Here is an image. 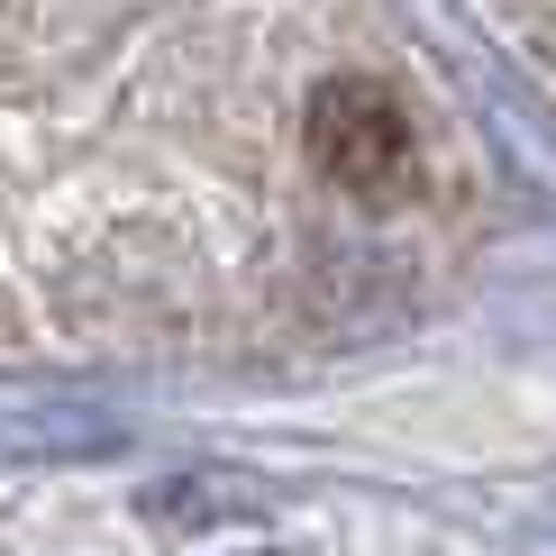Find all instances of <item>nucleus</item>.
Masks as SVG:
<instances>
[{
    "label": "nucleus",
    "mask_w": 556,
    "mask_h": 556,
    "mask_svg": "<svg viewBox=\"0 0 556 556\" xmlns=\"http://www.w3.org/2000/svg\"><path fill=\"white\" fill-rule=\"evenodd\" d=\"M256 483L238 475V493H201V475H174V483H155L147 493V511L165 520V529H201V520H228V511H256Z\"/></svg>",
    "instance_id": "f03ea898"
},
{
    "label": "nucleus",
    "mask_w": 556,
    "mask_h": 556,
    "mask_svg": "<svg viewBox=\"0 0 556 556\" xmlns=\"http://www.w3.org/2000/svg\"><path fill=\"white\" fill-rule=\"evenodd\" d=\"M238 556H292V547H238Z\"/></svg>",
    "instance_id": "7ed1b4c3"
},
{
    "label": "nucleus",
    "mask_w": 556,
    "mask_h": 556,
    "mask_svg": "<svg viewBox=\"0 0 556 556\" xmlns=\"http://www.w3.org/2000/svg\"><path fill=\"white\" fill-rule=\"evenodd\" d=\"M311 165L346 182V192L365 201H392L410 182V165H420V137H410V110L392 101L383 83L365 74H338L311 91Z\"/></svg>",
    "instance_id": "f257e3e1"
}]
</instances>
